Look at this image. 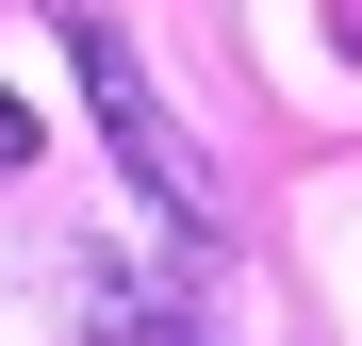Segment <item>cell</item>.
I'll return each instance as SVG.
<instances>
[{
	"instance_id": "obj_1",
	"label": "cell",
	"mask_w": 362,
	"mask_h": 346,
	"mask_svg": "<svg viewBox=\"0 0 362 346\" xmlns=\"http://www.w3.org/2000/svg\"><path fill=\"white\" fill-rule=\"evenodd\" d=\"M49 33H66V67H83V99H99V132H115V165H132V198H148V231L165 248H214V165H198V132L165 115V83H148V50L99 17V0H49Z\"/></svg>"
},
{
	"instance_id": "obj_2",
	"label": "cell",
	"mask_w": 362,
	"mask_h": 346,
	"mask_svg": "<svg viewBox=\"0 0 362 346\" xmlns=\"http://www.w3.org/2000/svg\"><path fill=\"white\" fill-rule=\"evenodd\" d=\"M66 297L115 330V346H214V297H181V280H148V264H115V248H83L66 264Z\"/></svg>"
},
{
	"instance_id": "obj_3",
	"label": "cell",
	"mask_w": 362,
	"mask_h": 346,
	"mask_svg": "<svg viewBox=\"0 0 362 346\" xmlns=\"http://www.w3.org/2000/svg\"><path fill=\"white\" fill-rule=\"evenodd\" d=\"M0 165H33V115H17V99H0Z\"/></svg>"
}]
</instances>
